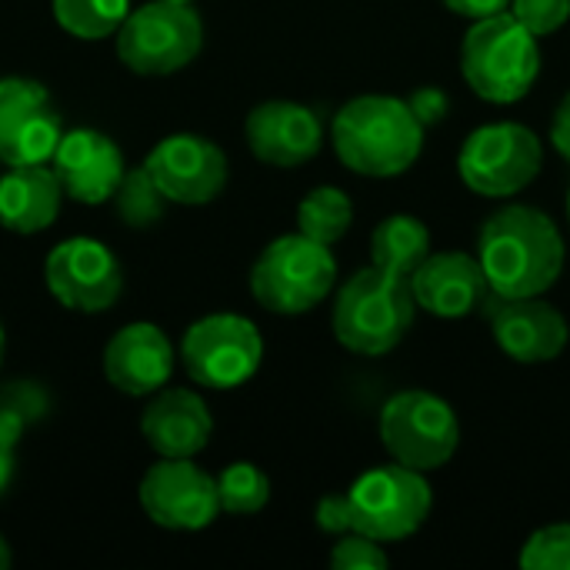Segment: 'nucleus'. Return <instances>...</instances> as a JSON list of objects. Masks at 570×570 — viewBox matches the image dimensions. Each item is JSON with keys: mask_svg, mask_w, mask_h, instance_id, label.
I'll list each match as a JSON object with an SVG mask.
<instances>
[{"mask_svg": "<svg viewBox=\"0 0 570 570\" xmlns=\"http://www.w3.org/2000/svg\"><path fill=\"white\" fill-rule=\"evenodd\" d=\"M564 257L558 224L531 204H504L478 230V261L501 297H544L558 284Z\"/></svg>", "mask_w": 570, "mask_h": 570, "instance_id": "f257e3e1", "label": "nucleus"}, {"mask_svg": "<svg viewBox=\"0 0 570 570\" xmlns=\"http://www.w3.org/2000/svg\"><path fill=\"white\" fill-rule=\"evenodd\" d=\"M428 127L414 117L407 97L361 94L347 100L331 124L334 154L361 177H401L424 150Z\"/></svg>", "mask_w": 570, "mask_h": 570, "instance_id": "f03ea898", "label": "nucleus"}, {"mask_svg": "<svg viewBox=\"0 0 570 570\" xmlns=\"http://www.w3.org/2000/svg\"><path fill=\"white\" fill-rule=\"evenodd\" d=\"M417 301L411 277L384 271L377 264L351 274L334 301V337L341 347L361 357H384L414 327Z\"/></svg>", "mask_w": 570, "mask_h": 570, "instance_id": "7ed1b4c3", "label": "nucleus"}, {"mask_svg": "<svg viewBox=\"0 0 570 570\" xmlns=\"http://www.w3.org/2000/svg\"><path fill=\"white\" fill-rule=\"evenodd\" d=\"M461 77L488 104H518L541 77V43L511 10L474 20L461 40Z\"/></svg>", "mask_w": 570, "mask_h": 570, "instance_id": "20e7f679", "label": "nucleus"}, {"mask_svg": "<svg viewBox=\"0 0 570 570\" xmlns=\"http://www.w3.org/2000/svg\"><path fill=\"white\" fill-rule=\"evenodd\" d=\"M337 284L334 250L307 234H284L271 240L250 267L254 301L284 317H297L327 301Z\"/></svg>", "mask_w": 570, "mask_h": 570, "instance_id": "39448f33", "label": "nucleus"}, {"mask_svg": "<svg viewBox=\"0 0 570 570\" xmlns=\"http://www.w3.org/2000/svg\"><path fill=\"white\" fill-rule=\"evenodd\" d=\"M377 438L391 461L431 474L461 448V421L454 407L431 391H397L377 414Z\"/></svg>", "mask_w": 570, "mask_h": 570, "instance_id": "423d86ee", "label": "nucleus"}, {"mask_svg": "<svg viewBox=\"0 0 570 570\" xmlns=\"http://www.w3.org/2000/svg\"><path fill=\"white\" fill-rule=\"evenodd\" d=\"M114 40L127 70L140 77H167L197 60L204 47V20L190 3L150 0L127 13Z\"/></svg>", "mask_w": 570, "mask_h": 570, "instance_id": "0eeeda50", "label": "nucleus"}, {"mask_svg": "<svg viewBox=\"0 0 570 570\" xmlns=\"http://www.w3.org/2000/svg\"><path fill=\"white\" fill-rule=\"evenodd\" d=\"M544 167V144L541 137L518 124L498 120L478 127L458 154V174L464 187L481 197H514L538 180Z\"/></svg>", "mask_w": 570, "mask_h": 570, "instance_id": "6e6552de", "label": "nucleus"}, {"mask_svg": "<svg viewBox=\"0 0 570 570\" xmlns=\"http://www.w3.org/2000/svg\"><path fill=\"white\" fill-rule=\"evenodd\" d=\"M347 498L354 508V531L381 544L417 534L434 508L428 474L411 471L397 461L364 471L347 488Z\"/></svg>", "mask_w": 570, "mask_h": 570, "instance_id": "1a4fd4ad", "label": "nucleus"}, {"mask_svg": "<svg viewBox=\"0 0 570 570\" xmlns=\"http://www.w3.org/2000/svg\"><path fill=\"white\" fill-rule=\"evenodd\" d=\"M180 361L194 384L234 391L257 374L264 361V337L244 314H207L184 331Z\"/></svg>", "mask_w": 570, "mask_h": 570, "instance_id": "9d476101", "label": "nucleus"}, {"mask_svg": "<svg viewBox=\"0 0 570 570\" xmlns=\"http://www.w3.org/2000/svg\"><path fill=\"white\" fill-rule=\"evenodd\" d=\"M50 297L77 314H104L124 294V267L114 250L94 237H67L43 261Z\"/></svg>", "mask_w": 570, "mask_h": 570, "instance_id": "9b49d317", "label": "nucleus"}, {"mask_svg": "<svg viewBox=\"0 0 570 570\" xmlns=\"http://www.w3.org/2000/svg\"><path fill=\"white\" fill-rule=\"evenodd\" d=\"M63 137V117L50 90L33 77H0V164H50Z\"/></svg>", "mask_w": 570, "mask_h": 570, "instance_id": "f8f14e48", "label": "nucleus"}, {"mask_svg": "<svg viewBox=\"0 0 570 570\" xmlns=\"http://www.w3.org/2000/svg\"><path fill=\"white\" fill-rule=\"evenodd\" d=\"M140 508L164 531H204L220 514L217 478L194 458H160L140 481Z\"/></svg>", "mask_w": 570, "mask_h": 570, "instance_id": "ddd939ff", "label": "nucleus"}, {"mask_svg": "<svg viewBox=\"0 0 570 570\" xmlns=\"http://www.w3.org/2000/svg\"><path fill=\"white\" fill-rule=\"evenodd\" d=\"M147 174L170 204L200 207L227 187V154L200 134H170L144 157Z\"/></svg>", "mask_w": 570, "mask_h": 570, "instance_id": "4468645a", "label": "nucleus"}, {"mask_svg": "<svg viewBox=\"0 0 570 570\" xmlns=\"http://www.w3.org/2000/svg\"><path fill=\"white\" fill-rule=\"evenodd\" d=\"M481 311L491 317L498 347L518 364H548L568 347V317L544 297H501L488 291Z\"/></svg>", "mask_w": 570, "mask_h": 570, "instance_id": "2eb2a0df", "label": "nucleus"}, {"mask_svg": "<svg viewBox=\"0 0 570 570\" xmlns=\"http://www.w3.org/2000/svg\"><path fill=\"white\" fill-rule=\"evenodd\" d=\"M50 167H53L63 194L87 207L114 200V194L127 174L124 150L114 144V137H107L104 130H94V127L63 130V137L50 157Z\"/></svg>", "mask_w": 570, "mask_h": 570, "instance_id": "dca6fc26", "label": "nucleus"}, {"mask_svg": "<svg viewBox=\"0 0 570 570\" xmlns=\"http://www.w3.org/2000/svg\"><path fill=\"white\" fill-rule=\"evenodd\" d=\"M247 147L271 167H301L324 147L321 117L294 100H264L244 120Z\"/></svg>", "mask_w": 570, "mask_h": 570, "instance_id": "f3484780", "label": "nucleus"}, {"mask_svg": "<svg viewBox=\"0 0 570 570\" xmlns=\"http://www.w3.org/2000/svg\"><path fill=\"white\" fill-rule=\"evenodd\" d=\"M174 344L157 324L134 321L104 347V377L127 397H150L174 377Z\"/></svg>", "mask_w": 570, "mask_h": 570, "instance_id": "a211bd4d", "label": "nucleus"}, {"mask_svg": "<svg viewBox=\"0 0 570 570\" xmlns=\"http://www.w3.org/2000/svg\"><path fill=\"white\" fill-rule=\"evenodd\" d=\"M411 291H414L417 311H428L444 321H458V317L481 311L491 284L484 277L478 254L431 250L424 264L411 274Z\"/></svg>", "mask_w": 570, "mask_h": 570, "instance_id": "6ab92c4d", "label": "nucleus"}, {"mask_svg": "<svg viewBox=\"0 0 570 570\" xmlns=\"http://www.w3.org/2000/svg\"><path fill=\"white\" fill-rule=\"evenodd\" d=\"M140 434L160 458H197L214 434V417L204 397L190 387H160L144 407Z\"/></svg>", "mask_w": 570, "mask_h": 570, "instance_id": "aec40b11", "label": "nucleus"}, {"mask_svg": "<svg viewBox=\"0 0 570 570\" xmlns=\"http://www.w3.org/2000/svg\"><path fill=\"white\" fill-rule=\"evenodd\" d=\"M63 197L50 164L7 167L0 177V224L13 234H40L57 220Z\"/></svg>", "mask_w": 570, "mask_h": 570, "instance_id": "412c9836", "label": "nucleus"}, {"mask_svg": "<svg viewBox=\"0 0 570 570\" xmlns=\"http://www.w3.org/2000/svg\"><path fill=\"white\" fill-rule=\"evenodd\" d=\"M431 254V230L421 217L391 214L371 234V264L411 277Z\"/></svg>", "mask_w": 570, "mask_h": 570, "instance_id": "4be33fe9", "label": "nucleus"}, {"mask_svg": "<svg viewBox=\"0 0 570 570\" xmlns=\"http://www.w3.org/2000/svg\"><path fill=\"white\" fill-rule=\"evenodd\" d=\"M354 224V204L341 187H314L301 204H297V230L307 234L311 240H321L334 247Z\"/></svg>", "mask_w": 570, "mask_h": 570, "instance_id": "5701e85b", "label": "nucleus"}, {"mask_svg": "<svg viewBox=\"0 0 570 570\" xmlns=\"http://www.w3.org/2000/svg\"><path fill=\"white\" fill-rule=\"evenodd\" d=\"M57 23L77 40H107L130 13V0H53Z\"/></svg>", "mask_w": 570, "mask_h": 570, "instance_id": "b1692460", "label": "nucleus"}, {"mask_svg": "<svg viewBox=\"0 0 570 570\" xmlns=\"http://www.w3.org/2000/svg\"><path fill=\"white\" fill-rule=\"evenodd\" d=\"M167 197L160 194V187L154 184V177L147 174V167H130L114 194V207H117V217L120 224L134 227V230H147L154 227L164 210H167Z\"/></svg>", "mask_w": 570, "mask_h": 570, "instance_id": "393cba45", "label": "nucleus"}, {"mask_svg": "<svg viewBox=\"0 0 570 570\" xmlns=\"http://www.w3.org/2000/svg\"><path fill=\"white\" fill-rule=\"evenodd\" d=\"M217 498H220V511H227L234 518H250L267 508L271 481L257 464L237 461L217 474Z\"/></svg>", "mask_w": 570, "mask_h": 570, "instance_id": "a878e982", "label": "nucleus"}, {"mask_svg": "<svg viewBox=\"0 0 570 570\" xmlns=\"http://www.w3.org/2000/svg\"><path fill=\"white\" fill-rule=\"evenodd\" d=\"M524 570H570V524H548L528 538L518 554Z\"/></svg>", "mask_w": 570, "mask_h": 570, "instance_id": "bb28decb", "label": "nucleus"}, {"mask_svg": "<svg viewBox=\"0 0 570 570\" xmlns=\"http://www.w3.org/2000/svg\"><path fill=\"white\" fill-rule=\"evenodd\" d=\"M50 391L40 384V381H30V377H17V381H7L0 387V414H10L17 417L23 428L37 424L40 417H47L50 411Z\"/></svg>", "mask_w": 570, "mask_h": 570, "instance_id": "cd10ccee", "label": "nucleus"}, {"mask_svg": "<svg viewBox=\"0 0 570 570\" xmlns=\"http://www.w3.org/2000/svg\"><path fill=\"white\" fill-rule=\"evenodd\" d=\"M391 564L387 551L381 541L367 538V534H344L334 551H331V568L334 570H384Z\"/></svg>", "mask_w": 570, "mask_h": 570, "instance_id": "c85d7f7f", "label": "nucleus"}, {"mask_svg": "<svg viewBox=\"0 0 570 570\" xmlns=\"http://www.w3.org/2000/svg\"><path fill=\"white\" fill-rule=\"evenodd\" d=\"M511 13L541 40L570 20V0H511Z\"/></svg>", "mask_w": 570, "mask_h": 570, "instance_id": "c756f323", "label": "nucleus"}, {"mask_svg": "<svg viewBox=\"0 0 570 570\" xmlns=\"http://www.w3.org/2000/svg\"><path fill=\"white\" fill-rule=\"evenodd\" d=\"M317 528L324 534H334V538H344L354 531V508H351V498L347 494H324L317 501Z\"/></svg>", "mask_w": 570, "mask_h": 570, "instance_id": "7c9ffc66", "label": "nucleus"}, {"mask_svg": "<svg viewBox=\"0 0 570 570\" xmlns=\"http://www.w3.org/2000/svg\"><path fill=\"white\" fill-rule=\"evenodd\" d=\"M23 438V424L10 414H0V498L10 491L13 484V471H17V444Z\"/></svg>", "mask_w": 570, "mask_h": 570, "instance_id": "2f4dec72", "label": "nucleus"}, {"mask_svg": "<svg viewBox=\"0 0 570 570\" xmlns=\"http://www.w3.org/2000/svg\"><path fill=\"white\" fill-rule=\"evenodd\" d=\"M407 104L424 127H438L451 114V97L441 87H417V90H411Z\"/></svg>", "mask_w": 570, "mask_h": 570, "instance_id": "473e14b6", "label": "nucleus"}, {"mask_svg": "<svg viewBox=\"0 0 570 570\" xmlns=\"http://www.w3.org/2000/svg\"><path fill=\"white\" fill-rule=\"evenodd\" d=\"M444 7L464 20H484V17H494V13H504L511 10V0H444Z\"/></svg>", "mask_w": 570, "mask_h": 570, "instance_id": "72a5a7b5", "label": "nucleus"}, {"mask_svg": "<svg viewBox=\"0 0 570 570\" xmlns=\"http://www.w3.org/2000/svg\"><path fill=\"white\" fill-rule=\"evenodd\" d=\"M551 144H554V150L570 164V94H564V100H561L558 110H554V120H551Z\"/></svg>", "mask_w": 570, "mask_h": 570, "instance_id": "f704fd0d", "label": "nucleus"}, {"mask_svg": "<svg viewBox=\"0 0 570 570\" xmlns=\"http://www.w3.org/2000/svg\"><path fill=\"white\" fill-rule=\"evenodd\" d=\"M10 561H13V554H10V544L3 541V534H0V570L10 568Z\"/></svg>", "mask_w": 570, "mask_h": 570, "instance_id": "c9c22d12", "label": "nucleus"}, {"mask_svg": "<svg viewBox=\"0 0 570 570\" xmlns=\"http://www.w3.org/2000/svg\"><path fill=\"white\" fill-rule=\"evenodd\" d=\"M0 364H3V327H0Z\"/></svg>", "mask_w": 570, "mask_h": 570, "instance_id": "e433bc0d", "label": "nucleus"}, {"mask_svg": "<svg viewBox=\"0 0 570 570\" xmlns=\"http://www.w3.org/2000/svg\"><path fill=\"white\" fill-rule=\"evenodd\" d=\"M568 224H570V190H568Z\"/></svg>", "mask_w": 570, "mask_h": 570, "instance_id": "4c0bfd02", "label": "nucleus"}, {"mask_svg": "<svg viewBox=\"0 0 570 570\" xmlns=\"http://www.w3.org/2000/svg\"><path fill=\"white\" fill-rule=\"evenodd\" d=\"M174 3H194V0H174Z\"/></svg>", "mask_w": 570, "mask_h": 570, "instance_id": "58836bf2", "label": "nucleus"}]
</instances>
